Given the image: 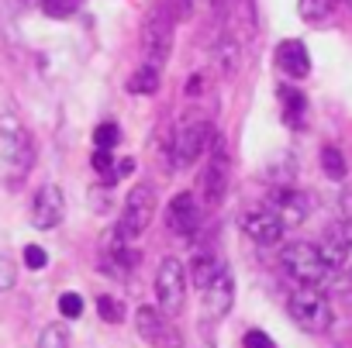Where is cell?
Returning a JSON list of instances; mask_svg holds the SVG:
<instances>
[{"instance_id":"6da1fadb","label":"cell","mask_w":352,"mask_h":348,"mask_svg":"<svg viewBox=\"0 0 352 348\" xmlns=\"http://www.w3.org/2000/svg\"><path fill=\"white\" fill-rule=\"evenodd\" d=\"M280 266H283V272H287L297 286H304V290H321V286L328 283V276H331V269L324 266L318 245H311V242H290V245H283Z\"/></svg>"},{"instance_id":"7a4b0ae2","label":"cell","mask_w":352,"mask_h":348,"mask_svg":"<svg viewBox=\"0 0 352 348\" xmlns=\"http://www.w3.org/2000/svg\"><path fill=\"white\" fill-rule=\"evenodd\" d=\"M228 180H232V148L225 141V135H211L208 145V162L201 172V207H218L228 194Z\"/></svg>"},{"instance_id":"3957f363","label":"cell","mask_w":352,"mask_h":348,"mask_svg":"<svg viewBox=\"0 0 352 348\" xmlns=\"http://www.w3.org/2000/svg\"><path fill=\"white\" fill-rule=\"evenodd\" d=\"M138 49H142V62L145 66H152V69H162L166 66V59L173 52V11L169 8L148 11V18L142 25Z\"/></svg>"},{"instance_id":"277c9868","label":"cell","mask_w":352,"mask_h":348,"mask_svg":"<svg viewBox=\"0 0 352 348\" xmlns=\"http://www.w3.org/2000/svg\"><path fill=\"white\" fill-rule=\"evenodd\" d=\"M287 310L294 317L297 327H304L307 334H324L331 327V303L324 300L321 290H304L297 286L290 297H287Z\"/></svg>"},{"instance_id":"5b68a950","label":"cell","mask_w":352,"mask_h":348,"mask_svg":"<svg viewBox=\"0 0 352 348\" xmlns=\"http://www.w3.org/2000/svg\"><path fill=\"white\" fill-rule=\"evenodd\" d=\"M211 135H214V128H211V121L201 117V114L187 117L180 128H176V135H173V162H176V169H190V165L208 152Z\"/></svg>"},{"instance_id":"8992f818","label":"cell","mask_w":352,"mask_h":348,"mask_svg":"<svg viewBox=\"0 0 352 348\" xmlns=\"http://www.w3.org/2000/svg\"><path fill=\"white\" fill-rule=\"evenodd\" d=\"M155 218V190L152 183H138L128 190L124 204H121V218H118V231L131 242L138 235H145V228Z\"/></svg>"},{"instance_id":"52a82bcc","label":"cell","mask_w":352,"mask_h":348,"mask_svg":"<svg viewBox=\"0 0 352 348\" xmlns=\"http://www.w3.org/2000/svg\"><path fill=\"white\" fill-rule=\"evenodd\" d=\"M155 300H159V310H162L166 317L184 310V300H187V272H184V262H180V259H162V262H159V269H155Z\"/></svg>"},{"instance_id":"ba28073f","label":"cell","mask_w":352,"mask_h":348,"mask_svg":"<svg viewBox=\"0 0 352 348\" xmlns=\"http://www.w3.org/2000/svg\"><path fill=\"white\" fill-rule=\"evenodd\" d=\"M201 211H204V207H201L197 194L180 190V194L166 204V214H162L166 231L176 235V238H190V235L197 231V224H201Z\"/></svg>"},{"instance_id":"9c48e42d","label":"cell","mask_w":352,"mask_h":348,"mask_svg":"<svg viewBox=\"0 0 352 348\" xmlns=\"http://www.w3.org/2000/svg\"><path fill=\"white\" fill-rule=\"evenodd\" d=\"M66 221V197H63V187L56 183H45L35 190L32 197V224L38 231H52Z\"/></svg>"},{"instance_id":"30bf717a","label":"cell","mask_w":352,"mask_h":348,"mask_svg":"<svg viewBox=\"0 0 352 348\" xmlns=\"http://www.w3.org/2000/svg\"><path fill=\"white\" fill-rule=\"evenodd\" d=\"M135 327L138 334L148 341V345H159V348H180V338H176L173 324L166 321V314L152 303H142L135 310Z\"/></svg>"},{"instance_id":"8fae6325","label":"cell","mask_w":352,"mask_h":348,"mask_svg":"<svg viewBox=\"0 0 352 348\" xmlns=\"http://www.w3.org/2000/svg\"><path fill=\"white\" fill-rule=\"evenodd\" d=\"M100 255H104L100 266H104L111 276H118V279H124L131 269H138V248H131V242H128L118 228H111V235H104Z\"/></svg>"},{"instance_id":"7c38bea8","label":"cell","mask_w":352,"mask_h":348,"mask_svg":"<svg viewBox=\"0 0 352 348\" xmlns=\"http://www.w3.org/2000/svg\"><path fill=\"white\" fill-rule=\"evenodd\" d=\"M242 231H245L256 245H280L287 228L280 224V218H276L266 204H256V207H249V211L242 214Z\"/></svg>"},{"instance_id":"4fadbf2b","label":"cell","mask_w":352,"mask_h":348,"mask_svg":"<svg viewBox=\"0 0 352 348\" xmlns=\"http://www.w3.org/2000/svg\"><path fill=\"white\" fill-rule=\"evenodd\" d=\"M266 207L280 218L283 228H297V224H304V221H307V211H311L307 197L297 194V190H290V187H276V190L270 194V204H266Z\"/></svg>"},{"instance_id":"5bb4252c","label":"cell","mask_w":352,"mask_h":348,"mask_svg":"<svg viewBox=\"0 0 352 348\" xmlns=\"http://www.w3.org/2000/svg\"><path fill=\"white\" fill-rule=\"evenodd\" d=\"M318 252H321V259H324L328 269L345 266L352 259V221H342V224L328 228L324 238H321V245H318Z\"/></svg>"},{"instance_id":"9a60e30c","label":"cell","mask_w":352,"mask_h":348,"mask_svg":"<svg viewBox=\"0 0 352 348\" xmlns=\"http://www.w3.org/2000/svg\"><path fill=\"white\" fill-rule=\"evenodd\" d=\"M204 303H208V314H211V317H225V314L232 310V303H235V279H232L228 269H221V272L208 283Z\"/></svg>"},{"instance_id":"2e32d148","label":"cell","mask_w":352,"mask_h":348,"mask_svg":"<svg viewBox=\"0 0 352 348\" xmlns=\"http://www.w3.org/2000/svg\"><path fill=\"white\" fill-rule=\"evenodd\" d=\"M276 66L290 76V80H304L311 73V56L304 49V42L290 38V42H280L276 45Z\"/></svg>"},{"instance_id":"e0dca14e","label":"cell","mask_w":352,"mask_h":348,"mask_svg":"<svg viewBox=\"0 0 352 348\" xmlns=\"http://www.w3.org/2000/svg\"><path fill=\"white\" fill-rule=\"evenodd\" d=\"M184 272H187V283L204 293L208 283L221 272V266H218V259H214L211 252H197V255H190V266H184Z\"/></svg>"},{"instance_id":"ac0fdd59","label":"cell","mask_w":352,"mask_h":348,"mask_svg":"<svg viewBox=\"0 0 352 348\" xmlns=\"http://www.w3.org/2000/svg\"><path fill=\"white\" fill-rule=\"evenodd\" d=\"M159 83H162V73L142 62V66L128 76V93H135V97H152V93L159 90Z\"/></svg>"},{"instance_id":"d6986e66","label":"cell","mask_w":352,"mask_h":348,"mask_svg":"<svg viewBox=\"0 0 352 348\" xmlns=\"http://www.w3.org/2000/svg\"><path fill=\"white\" fill-rule=\"evenodd\" d=\"M214 62H218L221 76H232L239 69V42L235 38H221L218 49H214Z\"/></svg>"},{"instance_id":"ffe728a7","label":"cell","mask_w":352,"mask_h":348,"mask_svg":"<svg viewBox=\"0 0 352 348\" xmlns=\"http://www.w3.org/2000/svg\"><path fill=\"white\" fill-rule=\"evenodd\" d=\"M280 100H283V114H287V124H300L304 121V97H300V90H294V86H283L280 90Z\"/></svg>"},{"instance_id":"44dd1931","label":"cell","mask_w":352,"mask_h":348,"mask_svg":"<svg viewBox=\"0 0 352 348\" xmlns=\"http://www.w3.org/2000/svg\"><path fill=\"white\" fill-rule=\"evenodd\" d=\"M321 169H324L328 180H345V155L335 145H324L321 148Z\"/></svg>"},{"instance_id":"7402d4cb","label":"cell","mask_w":352,"mask_h":348,"mask_svg":"<svg viewBox=\"0 0 352 348\" xmlns=\"http://www.w3.org/2000/svg\"><path fill=\"white\" fill-rule=\"evenodd\" d=\"M118 141H121V128H118V121H100V124L94 128V145H97V148L114 152Z\"/></svg>"},{"instance_id":"603a6c76","label":"cell","mask_w":352,"mask_h":348,"mask_svg":"<svg viewBox=\"0 0 352 348\" xmlns=\"http://www.w3.org/2000/svg\"><path fill=\"white\" fill-rule=\"evenodd\" d=\"M35 348H69V331H66V324H49V327H42Z\"/></svg>"},{"instance_id":"cb8c5ba5","label":"cell","mask_w":352,"mask_h":348,"mask_svg":"<svg viewBox=\"0 0 352 348\" xmlns=\"http://www.w3.org/2000/svg\"><path fill=\"white\" fill-rule=\"evenodd\" d=\"M97 314H100V321H107V324H121L124 321V303L118 300V297H97Z\"/></svg>"},{"instance_id":"d4e9b609","label":"cell","mask_w":352,"mask_h":348,"mask_svg":"<svg viewBox=\"0 0 352 348\" xmlns=\"http://www.w3.org/2000/svg\"><path fill=\"white\" fill-rule=\"evenodd\" d=\"M335 8V0H300V18L304 21H321Z\"/></svg>"},{"instance_id":"484cf974","label":"cell","mask_w":352,"mask_h":348,"mask_svg":"<svg viewBox=\"0 0 352 348\" xmlns=\"http://www.w3.org/2000/svg\"><path fill=\"white\" fill-rule=\"evenodd\" d=\"M83 310H87V303H83V297L80 293H73V290H66L63 297H59V314L63 317H83Z\"/></svg>"},{"instance_id":"4316f807","label":"cell","mask_w":352,"mask_h":348,"mask_svg":"<svg viewBox=\"0 0 352 348\" xmlns=\"http://www.w3.org/2000/svg\"><path fill=\"white\" fill-rule=\"evenodd\" d=\"M114 162H118V159H114L111 152H104V148H94V155H90V165H94V169L100 172V176H104V183L111 180V172H114Z\"/></svg>"},{"instance_id":"83f0119b","label":"cell","mask_w":352,"mask_h":348,"mask_svg":"<svg viewBox=\"0 0 352 348\" xmlns=\"http://www.w3.org/2000/svg\"><path fill=\"white\" fill-rule=\"evenodd\" d=\"M14 283H18V266L0 252V293H8V290H14Z\"/></svg>"},{"instance_id":"f1b7e54d","label":"cell","mask_w":352,"mask_h":348,"mask_svg":"<svg viewBox=\"0 0 352 348\" xmlns=\"http://www.w3.org/2000/svg\"><path fill=\"white\" fill-rule=\"evenodd\" d=\"M76 4H80V0H42L45 14H52V18H69L76 11Z\"/></svg>"},{"instance_id":"f546056e","label":"cell","mask_w":352,"mask_h":348,"mask_svg":"<svg viewBox=\"0 0 352 348\" xmlns=\"http://www.w3.org/2000/svg\"><path fill=\"white\" fill-rule=\"evenodd\" d=\"M90 197H94L90 207H94L97 214H107V211H111V187H94Z\"/></svg>"},{"instance_id":"4dcf8cb0","label":"cell","mask_w":352,"mask_h":348,"mask_svg":"<svg viewBox=\"0 0 352 348\" xmlns=\"http://www.w3.org/2000/svg\"><path fill=\"white\" fill-rule=\"evenodd\" d=\"M242 348H276V345H273V338L266 331H245Z\"/></svg>"},{"instance_id":"1f68e13d","label":"cell","mask_w":352,"mask_h":348,"mask_svg":"<svg viewBox=\"0 0 352 348\" xmlns=\"http://www.w3.org/2000/svg\"><path fill=\"white\" fill-rule=\"evenodd\" d=\"M45 262H49L45 259V248H38V245H28L25 248V266L28 269H45Z\"/></svg>"},{"instance_id":"d6a6232c","label":"cell","mask_w":352,"mask_h":348,"mask_svg":"<svg viewBox=\"0 0 352 348\" xmlns=\"http://www.w3.org/2000/svg\"><path fill=\"white\" fill-rule=\"evenodd\" d=\"M184 93H187V97H201V93H204V73H194V76H187V86H184Z\"/></svg>"},{"instance_id":"836d02e7","label":"cell","mask_w":352,"mask_h":348,"mask_svg":"<svg viewBox=\"0 0 352 348\" xmlns=\"http://www.w3.org/2000/svg\"><path fill=\"white\" fill-rule=\"evenodd\" d=\"M173 11L180 14V18H184V14H190V11H194V0H173Z\"/></svg>"},{"instance_id":"e575fe53","label":"cell","mask_w":352,"mask_h":348,"mask_svg":"<svg viewBox=\"0 0 352 348\" xmlns=\"http://www.w3.org/2000/svg\"><path fill=\"white\" fill-rule=\"evenodd\" d=\"M218 4H225V0H214V8H218Z\"/></svg>"},{"instance_id":"d590c367","label":"cell","mask_w":352,"mask_h":348,"mask_svg":"<svg viewBox=\"0 0 352 348\" xmlns=\"http://www.w3.org/2000/svg\"><path fill=\"white\" fill-rule=\"evenodd\" d=\"M345 4H349V8H352V0H345Z\"/></svg>"},{"instance_id":"8d00e7d4","label":"cell","mask_w":352,"mask_h":348,"mask_svg":"<svg viewBox=\"0 0 352 348\" xmlns=\"http://www.w3.org/2000/svg\"><path fill=\"white\" fill-rule=\"evenodd\" d=\"M349 266H352V259H349Z\"/></svg>"}]
</instances>
